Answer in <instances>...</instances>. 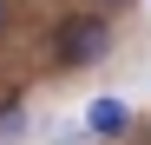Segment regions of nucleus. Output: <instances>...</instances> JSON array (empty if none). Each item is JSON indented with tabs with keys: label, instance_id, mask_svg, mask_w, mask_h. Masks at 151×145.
I'll use <instances>...</instances> for the list:
<instances>
[{
	"label": "nucleus",
	"instance_id": "1",
	"mask_svg": "<svg viewBox=\"0 0 151 145\" xmlns=\"http://www.w3.org/2000/svg\"><path fill=\"white\" fill-rule=\"evenodd\" d=\"M105 53H112V27L99 13H72L66 27H59L53 66H92V59H105Z\"/></svg>",
	"mask_w": 151,
	"mask_h": 145
},
{
	"label": "nucleus",
	"instance_id": "2",
	"mask_svg": "<svg viewBox=\"0 0 151 145\" xmlns=\"http://www.w3.org/2000/svg\"><path fill=\"white\" fill-rule=\"evenodd\" d=\"M125 125H132L125 99H92V106H86V132H99V138H118Z\"/></svg>",
	"mask_w": 151,
	"mask_h": 145
},
{
	"label": "nucleus",
	"instance_id": "3",
	"mask_svg": "<svg viewBox=\"0 0 151 145\" xmlns=\"http://www.w3.org/2000/svg\"><path fill=\"white\" fill-rule=\"evenodd\" d=\"M20 132H27V119H20V106L7 99V106H0V138H20Z\"/></svg>",
	"mask_w": 151,
	"mask_h": 145
},
{
	"label": "nucleus",
	"instance_id": "4",
	"mask_svg": "<svg viewBox=\"0 0 151 145\" xmlns=\"http://www.w3.org/2000/svg\"><path fill=\"white\" fill-rule=\"evenodd\" d=\"M0 33H7V0H0Z\"/></svg>",
	"mask_w": 151,
	"mask_h": 145
}]
</instances>
